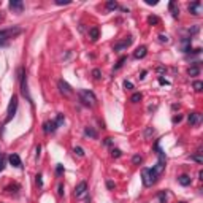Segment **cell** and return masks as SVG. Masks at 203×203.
<instances>
[{
    "label": "cell",
    "mask_w": 203,
    "mask_h": 203,
    "mask_svg": "<svg viewBox=\"0 0 203 203\" xmlns=\"http://www.w3.org/2000/svg\"><path fill=\"white\" fill-rule=\"evenodd\" d=\"M124 87H125V89H129V90L133 89V83H130V81H124Z\"/></svg>",
    "instance_id": "cell-41"
},
{
    "label": "cell",
    "mask_w": 203,
    "mask_h": 203,
    "mask_svg": "<svg viewBox=\"0 0 203 203\" xmlns=\"http://www.w3.org/2000/svg\"><path fill=\"white\" fill-rule=\"evenodd\" d=\"M35 182H37L38 187H43V176L42 175H37V176H35Z\"/></svg>",
    "instance_id": "cell-31"
},
{
    "label": "cell",
    "mask_w": 203,
    "mask_h": 203,
    "mask_svg": "<svg viewBox=\"0 0 203 203\" xmlns=\"http://www.w3.org/2000/svg\"><path fill=\"white\" fill-rule=\"evenodd\" d=\"M159 84H162V86H168L170 81H167V79H163V78H159Z\"/></svg>",
    "instance_id": "cell-42"
},
{
    "label": "cell",
    "mask_w": 203,
    "mask_h": 203,
    "mask_svg": "<svg viewBox=\"0 0 203 203\" xmlns=\"http://www.w3.org/2000/svg\"><path fill=\"white\" fill-rule=\"evenodd\" d=\"M159 202L160 203H167V190H162L159 194Z\"/></svg>",
    "instance_id": "cell-29"
},
{
    "label": "cell",
    "mask_w": 203,
    "mask_h": 203,
    "mask_svg": "<svg viewBox=\"0 0 203 203\" xmlns=\"http://www.w3.org/2000/svg\"><path fill=\"white\" fill-rule=\"evenodd\" d=\"M189 13L194 14V16H200L202 14V2H192V3H189Z\"/></svg>",
    "instance_id": "cell-8"
},
{
    "label": "cell",
    "mask_w": 203,
    "mask_h": 203,
    "mask_svg": "<svg viewBox=\"0 0 203 203\" xmlns=\"http://www.w3.org/2000/svg\"><path fill=\"white\" fill-rule=\"evenodd\" d=\"M132 43H133V38L127 37L125 40H122V42H119V43H116V45H114V51H124V49H127Z\"/></svg>",
    "instance_id": "cell-7"
},
{
    "label": "cell",
    "mask_w": 203,
    "mask_h": 203,
    "mask_svg": "<svg viewBox=\"0 0 203 203\" xmlns=\"http://www.w3.org/2000/svg\"><path fill=\"white\" fill-rule=\"evenodd\" d=\"M146 54H148V48H146V46H140V48H137V51L133 52V57L135 59H143Z\"/></svg>",
    "instance_id": "cell-13"
},
{
    "label": "cell",
    "mask_w": 203,
    "mask_h": 203,
    "mask_svg": "<svg viewBox=\"0 0 203 203\" xmlns=\"http://www.w3.org/2000/svg\"><path fill=\"white\" fill-rule=\"evenodd\" d=\"M64 192H65V190H64V184L60 182L57 186V195H64Z\"/></svg>",
    "instance_id": "cell-38"
},
{
    "label": "cell",
    "mask_w": 203,
    "mask_h": 203,
    "mask_svg": "<svg viewBox=\"0 0 203 203\" xmlns=\"http://www.w3.org/2000/svg\"><path fill=\"white\" fill-rule=\"evenodd\" d=\"M117 8H119L117 2H114V0H110V2H107V10H108V11H116Z\"/></svg>",
    "instance_id": "cell-18"
},
{
    "label": "cell",
    "mask_w": 203,
    "mask_h": 203,
    "mask_svg": "<svg viewBox=\"0 0 203 203\" xmlns=\"http://www.w3.org/2000/svg\"><path fill=\"white\" fill-rule=\"evenodd\" d=\"M157 176L159 175L152 168H143V184H145L146 187L152 186V184L157 181Z\"/></svg>",
    "instance_id": "cell-2"
},
{
    "label": "cell",
    "mask_w": 203,
    "mask_h": 203,
    "mask_svg": "<svg viewBox=\"0 0 203 203\" xmlns=\"http://www.w3.org/2000/svg\"><path fill=\"white\" fill-rule=\"evenodd\" d=\"M190 160H194V162H197V163H200V165H202V163H203V157L200 155V151L197 152V154L190 155Z\"/></svg>",
    "instance_id": "cell-22"
},
{
    "label": "cell",
    "mask_w": 203,
    "mask_h": 203,
    "mask_svg": "<svg viewBox=\"0 0 203 203\" xmlns=\"http://www.w3.org/2000/svg\"><path fill=\"white\" fill-rule=\"evenodd\" d=\"M151 135H154V129H152V127H148V129H146V132H145V137L149 138Z\"/></svg>",
    "instance_id": "cell-35"
},
{
    "label": "cell",
    "mask_w": 203,
    "mask_h": 203,
    "mask_svg": "<svg viewBox=\"0 0 203 203\" xmlns=\"http://www.w3.org/2000/svg\"><path fill=\"white\" fill-rule=\"evenodd\" d=\"M92 76H94L95 79H100V78H102V72H100V68H94V70H92Z\"/></svg>",
    "instance_id": "cell-32"
},
{
    "label": "cell",
    "mask_w": 203,
    "mask_h": 203,
    "mask_svg": "<svg viewBox=\"0 0 203 203\" xmlns=\"http://www.w3.org/2000/svg\"><path fill=\"white\" fill-rule=\"evenodd\" d=\"M125 62H127V56H122V57H121L119 60H117V64L114 65V70H119V68H121L122 65H124Z\"/></svg>",
    "instance_id": "cell-21"
},
{
    "label": "cell",
    "mask_w": 203,
    "mask_h": 203,
    "mask_svg": "<svg viewBox=\"0 0 203 203\" xmlns=\"http://www.w3.org/2000/svg\"><path fill=\"white\" fill-rule=\"evenodd\" d=\"M17 189H19V186H17V184H14V186H8L5 190H8V192H17Z\"/></svg>",
    "instance_id": "cell-34"
},
{
    "label": "cell",
    "mask_w": 203,
    "mask_h": 203,
    "mask_svg": "<svg viewBox=\"0 0 203 203\" xmlns=\"http://www.w3.org/2000/svg\"><path fill=\"white\" fill-rule=\"evenodd\" d=\"M107 187H108V189H114V182L113 181H107Z\"/></svg>",
    "instance_id": "cell-43"
},
{
    "label": "cell",
    "mask_w": 203,
    "mask_h": 203,
    "mask_svg": "<svg viewBox=\"0 0 203 203\" xmlns=\"http://www.w3.org/2000/svg\"><path fill=\"white\" fill-rule=\"evenodd\" d=\"M19 79H21V92H22V95L32 103V98H30V95H29V89H27V75H25L24 68L19 70Z\"/></svg>",
    "instance_id": "cell-5"
},
{
    "label": "cell",
    "mask_w": 203,
    "mask_h": 203,
    "mask_svg": "<svg viewBox=\"0 0 203 203\" xmlns=\"http://www.w3.org/2000/svg\"><path fill=\"white\" fill-rule=\"evenodd\" d=\"M3 168H5V157L0 155V172H3Z\"/></svg>",
    "instance_id": "cell-40"
},
{
    "label": "cell",
    "mask_w": 203,
    "mask_h": 203,
    "mask_svg": "<svg viewBox=\"0 0 203 203\" xmlns=\"http://www.w3.org/2000/svg\"><path fill=\"white\" fill-rule=\"evenodd\" d=\"M10 8L13 11H16V13H22V10H24V3H22L21 0H11V2H10Z\"/></svg>",
    "instance_id": "cell-12"
},
{
    "label": "cell",
    "mask_w": 203,
    "mask_h": 203,
    "mask_svg": "<svg viewBox=\"0 0 203 203\" xmlns=\"http://www.w3.org/2000/svg\"><path fill=\"white\" fill-rule=\"evenodd\" d=\"M178 182L181 184V186H184V187H186V186H190V182H192V179H190V176H189V175H181V176L178 178Z\"/></svg>",
    "instance_id": "cell-14"
},
{
    "label": "cell",
    "mask_w": 203,
    "mask_h": 203,
    "mask_svg": "<svg viewBox=\"0 0 203 203\" xmlns=\"http://www.w3.org/2000/svg\"><path fill=\"white\" fill-rule=\"evenodd\" d=\"M181 121H182V116H181V114H176V116L173 117V124H179Z\"/></svg>",
    "instance_id": "cell-37"
},
{
    "label": "cell",
    "mask_w": 203,
    "mask_h": 203,
    "mask_svg": "<svg viewBox=\"0 0 203 203\" xmlns=\"http://www.w3.org/2000/svg\"><path fill=\"white\" fill-rule=\"evenodd\" d=\"M57 86H59V90L64 94V95H72L73 94V89H72V86H70L67 81H64V79H59V83H57Z\"/></svg>",
    "instance_id": "cell-6"
},
{
    "label": "cell",
    "mask_w": 203,
    "mask_h": 203,
    "mask_svg": "<svg viewBox=\"0 0 203 203\" xmlns=\"http://www.w3.org/2000/svg\"><path fill=\"white\" fill-rule=\"evenodd\" d=\"M170 10H172V14H173V17H178L179 16V8H176V5H175V2H170Z\"/></svg>",
    "instance_id": "cell-20"
},
{
    "label": "cell",
    "mask_w": 203,
    "mask_h": 203,
    "mask_svg": "<svg viewBox=\"0 0 203 203\" xmlns=\"http://www.w3.org/2000/svg\"><path fill=\"white\" fill-rule=\"evenodd\" d=\"M73 152H75V154L78 155V157H83V155H84V149L81 148V146H76V148L73 149Z\"/></svg>",
    "instance_id": "cell-27"
},
{
    "label": "cell",
    "mask_w": 203,
    "mask_h": 203,
    "mask_svg": "<svg viewBox=\"0 0 203 203\" xmlns=\"http://www.w3.org/2000/svg\"><path fill=\"white\" fill-rule=\"evenodd\" d=\"M159 22H160V19H159L157 16H149L148 17V24L149 25H157Z\"/></svg>",
    "instance_id": "cell-25"
},
{
    "label": "cell",
    "mask_w": 203,
    "mask_h": 203,
    "mask_svg": "<svg viewBox=\"0 0 203 203\" xmlns=\"http://www.w3.org/2000/svg\"><path fill=\"white\" fill-rule=\"evenodd\" d=\"M21 29L19 27H10V29H2L0 30V40H10V38H14L17 37V35L21 33Z\"/></svg>",
    "instance_id": "cell-3"
},
{
    "label": "cell",
    "mask_w": 203,
    "mask_h": 203,
    "mask_svg": "<svg viewBox=\"0 0 203 203\" xmlns=\"http://www.w3.org/2000/svg\"><path fill=\"white\" fill-rule=\"evenodd\" d=\"M187 121H189L190 125H195L197 122L200 121V114L198 113H190L189 116H187Z\"/></svg>",
    "instance_id": "cell-16"
},
{
    "label": "cell",
    "mask_w": 203,
    "mask_h": 203,
    "mask_svg": "<svg viewBox=\"0 0 203 203\" xmlns=\"http://www.w3.org/2000/svg\"><path fill=\"white\" fill-rule=\"evenodd\" d=\"M141 98H143V95H141V92H135L133 95L130 97V102H132V103H138V102H140Z\"/></svg>",
    "instance_id": "cell-23"
},
{
    "label": "cell",
    "mask_w": 203,
    "mask_h": 203,
    "mask_svg": "<svg viewBox=\"0 0 203 203\" xmlns=\"http://www.w3.org/2000/svg\"><path fill=\"white\" fill-rule=\"evenodd\" d=\"M8 162H10V165H13L14 168H21L22 167V162H21V157H19V155L17 154H10L8 155Z\"/></svg>",
    "instance_id": "cell-10"
},
{
    "label": "cell",
    "mask_w": 203,
    "mask_h": 203,
    "mask_svg": "<svg viewBox=\"0 0 203 203\" xmlns=\"http://www.w3.org/2000/svg\"><path fill=\"white\" fill-rule=\"evenodd\" d=\"M111 155H113V157H121V155H122V151H121V149H117V148H113L111 149Z\"/></svg>",
    "instance_id": "cell-30"
},
{
    "label": "cell",
    "mask_w": 203,
    "mask_h": 203,
    "mask_svg": "<svg viewBox=\"0 0 203 203\" xmlns=\"http://www.w3.org/2000/svg\"><path fill=\"white\" fill-rule=\"evenodd\" d=\"M56 130H57V125H56L54 121H46L43 124V132L45 133H54Z\"/></svg>",
    "instance_id": "cell-11"
},
{
    "label": "cell",
    "mask_w": 203,
    "mask_h": 203,
    "mask_svg": "<svg viewBox=\"0 0 203 203\" xmlns=\"http://www.w3.org/2000/svg\"><path fill=\"white\" fill-rule=\"evenodd\" d=\"M86 190H87V182L86 181H81L78 186L75 187V197H76V198L83 197L84 194H86Z\"/></svg>",
    "instance_id": "cell-9"
},
{
    "label": "cell",
    "mask_w": 203,
    "mask_h": 203,
    "mask_svg": "<svg viewBox=\"0 0 203 203\" xmlns=\"http://www.w3.org/2000/svg\"><path fill=\"white\" fill-rule=\"evenodd\" d=\"M111 143H113V138H110V137H108V138H105V145H107V146H110Z\"/></svg>",
    "instance_id": "cell-44"
},
{
    "label": "cell",
    "mask_w": 203,
    "mask_h": 203,
    "mask_svg": "<svg viewBox=\"0 0 203 203\" xmlns=\"http://www.w3.org/2000/svg\"><path fill=\"white\" fill-rule=\"evenodd\" d=\"M0 19H2V14H0Z\"/></svg>",
    "instance_id": "cell-49"
},
{
    "label": "cell",
    "mask_w": 203,
    "mask_h": 203,
    "mask_svg": "<svg viewBox=\"0 0 203 203\" xmlns=\"http://www.w3.org/2000/svg\"><path fill=\"white\" fill-rule=\"evenodd\" d=\"M56 5L62 7V5H70V0H56Z\"/></svg>",
    "instance_id": "cell-36"
},
{
    "label": "cell",
    "mask_w": 203,
    "mask_h": 203,
    "mask_svg": "<svg viewBox=\"0 0 203 203\" xmlns=\"http://www.w3.org/2000/svg\"><path fill=\"white\" fill-rule=\"evenodd\" d=\"M84 135H86V137H90V138H97V132L94 130L92 127H86V129H84Z\"/></svg>",
    "instance_id": "cell-19"
},
{
    "label": "cell",
    "mask_w": 203,
    "mask_h": 203,
    "mask_svg": "<svg viewBox=\"0 0 203 203\" xmlns=\"http://www.w3.org/2000/svg\"><path fill=\"white\" fill-rule=\"evenodd\" d=\"M179 203H186V202H179Z\"/></svg>",
    "instance_id": "cell-48"
},
{
    "label": "cell",
    "mask_w": 203,
    "mask_h": 203,
    "mask_svg": "<svg viewBox=\"0 0 203 203\" xmlns=\"http://www.w3.org/2000/svg\"><path fill=\"white\" fill-rule=\"evenodd\" d=\"M141 162H143V157H141V155L135 154L133 157H132V163H133V165H140Z\"/></svg>",
    "instance_id": "cell-26"
},
{
    "label": "cell",
    "mask_w": 203,
    "mask_h": 203,
    "mask_svg": "<svg viewBox=\"0 0 203 203\" xmlns=\"http://www.w3.org/2000/svg\"><path fill=\"white\" fill-rule=\"evenodd\" d=\"M54 122H56V125H57V127H62L64 122H65V117H64V114H57V119H56Z\"/></svg>",
    "instance_id": "cell-24"
},
{
    "label": "cell",
    "mask_w": 203,
    "mask_h": 203,
    "mask_svg": "<svg viewBox=\"0 0 203 203\" xmlns=\"http://www.w3.org/2000/svg\"><path fill=\"white\" fill-rule=\"evenodd\" d=\"M56 175H57V176H62L64 175V165L57 163V167H56Z\"/></svg>",
    "instance_id": "cell-33"
},
{
    "label": "cell",
    "mask_w": 203,
    "mask_h": 203,
    "mask_svg": "<svg viewBox=\"0 0 203 203\" xmlns=\"http://www.w3.org/2000/svg\"><path fill=\"white\" fill-rule=\"evenodd\" d=\"M146 3H148V5H157V2H152V0H146Z\"/></svg>",
    "instance_id": "cell-47"
},
{
    "label": "cell",
    "mask_w": 203,
    "mask_h": 203,
    "mask_svg": "<svg viewBox=\"0 0 203 203\" xmlns=\"http://www.w3.org/2000/svg\"><path fill=\"white\" fill-rule=\"evenodd\" d=\"M159 40H160L162 43H168V40H170V38L167 37V35H163V33H162V35H159Z\"/></svg>",
    "instance_id": "cell-39"
},
{
    "label": "cell",
    "mask_w": 203,
    "mask_h": 203,
    "mask_svg": "<svg viewBox=\"0 0 203 203\" xmlns=\"http://www.w3.org/2000/svg\"><path fill=\"white\" fill-rule=\"evenodd\" d=\"M78 95H79V100H81L84 105H87V107H94V105H95V102H97L95 94L90 92V90L81 89V90H78Z\"/></svg>",
    "instance_id": "cell-1"
},
{
    "label": "cell",
    "mask_w": 203,
    "mask_h": 203,
    "mask_svg": "<svg viewBox=\"0 0 203 203\" xmlns=\"http://www.w3.org/2000/svg\"><path fill=\"white\" fill-rule=\"evenodd\" d=\"M157 73H159V75L165 73V67H159V68H157Z\"/></svg>",
    "instance_id": "cell-46"
},
{
    "label": "cell",
    "mask_w": 203,
    "mask_h": 203,
    "mask_svg": "<svg viewBox=\"0 0 203 203\" xmlns=\"http://www.w3.org/2000/svg\"><path fill=\"white\" fill-rule=\"evenodd\" d=\"M89 37H90V40H92V42H97V40H98V37H100V30H98V27H92V29H89Z\"/></svg>",
    "instance_id": "cell-15"
},
{
    "label": "cell",
    "mask_w": 203,
    "mask_h": 203,
    "mask_svg": "<svg viewBox=\"0 0 203 203\" xmlns=\"http://www.w3.org/2000/svg\"><path fill=\"white\" fill-rule=\"evenodd\" d=\"M5 46H8V42L7 40H0V48H5Z\"/></svg>",
    "instance_id": "cell-45"
},
{
    "label": "cell",
    "mask_w": 203,
    "mask_h": 203,
    "mask_svg": "<svg viewBox=\"0 0 203 203\" xmlns=\"http://www.w3.org/2000/svg\"><path fill=\"white\" fill-rule=\"evenodd\" d=\"M187 73H189V76H198L200 73V68H198V62L195 64V65H192L189 70H187Z\"/></svg>",
    "instance_id": "cell-17"
},
{
    "label": "cell",
    "mask_w": 203,
    "mask_h": 203,
    "mask_svg": "<svg viewBox=\"0 0 203 203\" xmlns=\"http://www.w3.org/2000/svg\"><path fill=\"white\" fill-rule=\"evenodd\" d=\"M16 110H17V95L14 94L10 100V105H8V110H7V119H5V124L10 122L13 119V116L16 114Z\"/></svg>",
    "instance_id": "cell-4"
},
{
    "label": "cell",
    "mask_w": 203,
    "mask_h": 203,
    "mask_svg": "<svg viewBox=\"0 0 203 203\" xmlns=\"http://www.w3.org/2000/svg\"><path fill=\"white\" fill-rule=\"evenodd\" d=\"M194 89H195L197 92H202V89H203V83H202V81H194Z\"/></svg>",
    "instance_id": "cell-28"
}]
</instances>
